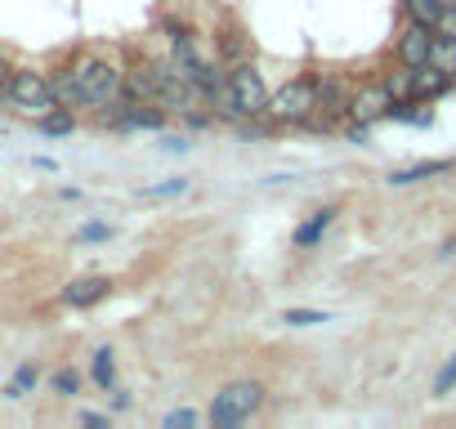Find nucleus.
I'll use <instances>...</instances> for the list:
<instances>
[{
    "instance_id": "nucleus-17",
    "label": "nucleus",
    "mask_w": 456,
    "mask_h": 429,
    "mask_svg": "<svg viewBox=\"0 0 456 429\" xmlns=\"http://www.w3.org/2000/svg\"><path fill=\"white\" fill-rule=\"evenodd\" d=\"M380 81H385V90H389V99H411V85H416V68H407V63H398V68H394V72H385Z\"/></svg>"
},
{
    "instance_id": "nucleus-10",
    "label": "nucleus",
    "mask_w": 456,
    "mask_h": 429,
    "mask_svg": "<svg viewBox=\"0 0 456 429\" xmlns=\"http://www.w3.org/2000/svg\"><path fill=\"white\" fill-rule=\"evenodd\" d=\"M452 81H456V77L438 72L434 63H420V68H416V85H411V99H416V103H434V99H443V94L452 90Z\"/></svg>"
},
{
    "instance_id": "nucleus-6",
    "label": "nucleus",
    "mask_w": 456,
    "mask_h": 429,
    "mask_svg": "<svg viewBox=\"0 0 456 429\" xmlns=\"http://www.w3.org/2000/svg\"><path fill=\"white\" fill-rule=\"evenodd\" d=\"M389 90H385V81H367V85H358V90H349V121H358V125H376V121H385L389 117Z\"/></svg>"
},
{
    "instance_id": "nucleus-24",
    "label": "nucleus",
    "mask_w": 456,
    "mask_h": 429,
    "mask_svg": "<svg viewBox=\"0 0 456 429\" xmlns=\"http://www.w3.org/2000/svg\"><path fill=\"white\" fill-rule=\"evenodd\" d=\"M179 425H197V411L179 407V411H170V416H166V429H179Z\"/></svg>"
},
{
    "instance_id": "nucleus-5",
    "label": "nucleus",
    "mask_w": 456,
    "mask_h": 429,
    "mask_svg": "<svg viewBox=\"0 0 456 429\" xmlns=\"http://www.w3.org/2000/svg\"><path fill=\"white\" fill-rule=\"evenodd\" d=\"M349 121V81L336 72H318V112L309 117L314 130H336Z\"/></svg>"
},
{
    "instance_id": "nucleus-16",
    "label": "nucleus",
    "mask_w": 456,
    "mask_h": 429,
    "mask_svg": "<svg viewBox=\"0 0 456 429\" xmlns=\"http://www.w3.org/2000/svg\"><path fill=\"white\" fill-rule=\"evenodd\" d=\"M429 63L447 77H456V36H438L434 32V45H429Z\"/></svg>"
},
{
    "instance_id": "nucleus-27",
    "label": "nucleus",
    "mask_w": 456,
    "mask_h": 429,
    "mask_svg": "<svg viewBox=\"0 0 456 429\" xmlns=\"http://www.w3.org/2000/svg\"><path fill=\"white\" fill-rule=\"evenodd\" d=\"M112 393H117V398H112V407H117V411H126V407H130V393H121V389H112Z\"/></svg>"
},
{
    "instance_id": "nucleus-4",
    "label": "nucleus",
    "mask_w": 456,
    "mask_h": 429,
    "mask_svg": "<svg viewBox=\"0 0 456 429\" xmlns=\"http://www.w3.org/2000/svg\"><path fill=\"white\" fill-rule=\"evenodd\" d=\"M5 103L14 108V112H23V117H45L50 108H59L54 103V90H50V72H37V68H14V77H10V90H5Z\"/></svg>"
},
{
    "instance_id": "nucleus-7",
    "label": "nucleus",
    "mask_w": 456,
    "mask_h": 429,
    "mask_svg": "<svg viewBox=\"0 0 456 429\" xmlns=\"http://www.w3.org/2000/svg\"><path fill=\"white\" fill-rule=\"evenodd\" d=\"M429 45H434V28L407 19V28H403L398 41H394V59L407 63V68H420V63H429Z\"/></svg>"
},
{
    "instance_id": "nucleus-28",
    "label": "nucleus",
    "mask_w": 456,
    "mask_h": 429,
    "mask_svg": "<svg viewBox=\"0 0 456 429\" xmlns=\"http://www.w3.org/2000/svg\"><path fill=\"white\" fill-rule=\"evenodd\" d=\"M81 420L86 425H108V416H99V411H81Z\"/></svg>"
},
{
    "instance_id": "nucleus-8",
    "label": "nucleus",
    "mask_w": 456,
    "mask_h": 429,
    "mask_svg": "<svg viewBox=\"0 0 456 429\" xmlns=\"http://www.w3.org/2000/svg\"><path fill=\"white\" fill-rule=\"evenodd\" d=\"M108 295H112V278H103V273H90V278H77L72 287H63V304H72V309H94Z\"/></svg>"
},
{
    "instance_id": "nucleus-14",
    "label": "nucleus",
    "mask_w": 456,
    "mask_h": 429,
    "mask_svg": "<svg viewBox=\"0 0 456 429\" xmlns=\"http://www.w3.org/2000/svg\"><path fill=\"white\" fill-rule=\"evenodd\" d=\"M90 376H94V384L108 393V389H117V358H112V349H99L94 358H90Z\"/></svg>"
},
{
    "instance_id": "nucleus-29",
    "label": "nucleus",
    "mask_w": 456,
    "mask_h": 429,
    "mask_svg": "<svg viewBox=\"0 0 456 429\" xmlns=\"http://www.w3.org/2000/svg\"><path fill=\"white\" fill-rule=\"evenodd\" d=\"M443 255H456V238H447V242H443Z\"/></svg>"
},
{
    "instance_id": "nucleus-3",
    "label": "nucleus",
    "mask_w": 456,
    "mask_h": 429,
    "mask_svg": "<svg viewBox=\"0 0 456 429\" xmlns=\"http://www.w3.org/2000/svg\"><path fill=\"white\" fill-rule=\"evenodd\" d=\"M228 94H233V108H238V125L269 117V85H265V77L256 72L251 59L228 63Z\"/></svg>"
},
{
    "instance_id": "nucleus-26",
    "label": "nucleus",
    "mask_w": 456,
    "mask_h": 429,
    "mask_svg": "<svg viewBox=\"0 0 456 429\" xmlns=\"http://www.w3.org/2000/svg\"><path fill=\"white\" fill-rule=\"evenodd\" d=\"M10 77H14V68L0 59V103H5V90H10Z\"/></svg>"
},
{
    "instance_id": "nucleus-12",
    "label": "nucleus",
    "mask_w": 456,
    "mask_h": 429,
    "mask_svg": "<svg viewBox=\"0 0 456 429\" xmlns=\"http://www.w3.org/2000/svg\"><path fill=\"white\" fill-rule=\"evenodd\" d=\"M447 170H452L447 157H443V161H416V166H407V170H394L389 183H394V188H407V183H420V179H434V174H447Z\"/></svg>"
},
{
    "instance_id": "nucleus-9",
    "label": "nucleus",
    "mask_w": 456,
    "mask_h": 429,
    "mask_svg": "<svg viewBox=\"0 0 456 429\" xmlns=\"http://www.w3.org/2000/svg\"><path fill=\"white\" fill-rule=\"evenodd\" d=\"M336 214H340L336 206H322V210H314L309 220H305V224L296 229V238H291V242H296V251H314V247H318V242L327 238V229L336 224Z\"/></svg>"
},
{
    "instance_id": "nucleus-11",
    "label": "nucleus",
    "mask_w": 456,
    "mask_h": 429,
    "mask_svg": "<svg viewBox=\"0 0 456 429\" xmlns=\"http://www.w3.org/2000/svg\"><path fill=\"white\" fill-rule=\"evenodd\" d=\"M121 99H139V103H157V81H152V63H130L126 68V94Z\"/></svg>"
},
{
    "instance_id": "nucleus-1",
    "label": "nucleus",
    "mask_w": 456,
    "mask_h": 429,
    "mask_svg": "<svg viewBox=\"0 0 456 429\" xmlns=\"http://www.w3.org/2000/svg\"><path fill=\"white\" fill-rule=\"evenodd\" d=\"M314 112H318V77H291L282 90L269 94L273 125H309Z\"/></svg>"
},
{
    "instance_id": "nucleus-25",
    "label": "nucleus",
    "mask_w": 456,
    "mask_h": 429,
    "mask_svg": "<svg viewBox=\"0 0 456 429\" xmlns=\"http://www.w3.org/2000/svg\"><path fill=\"white\" fill-rule=\"evenodd\" d=\"M161 148H166V152H183V148H188V139H183V134H166V139H161Z\"/></svg>"
},
{
    "instance_id": "nucleus-19",
    "label": "nucleus",
    "mask_w": 456,
    "mask_h": 429,
    "mask_svg": "<svg viewBox=\"0 0 456 429\" xmlns=\"http://www.w3.org/2000/svg\"><path fill=\"white\" fill-rule=\"evenodd\" d=\"M179 192H188V179H161V183H148V188H143V197H148V201L179 197Z\"/></svg>"
},
{
    "instance_id": "nucleus-2",
    "label": "nucleus",
    "mask_w": 456,
    "mask_h": 429,
    "mask_svg": "<svg viewBox=\"0 0 456 429\" xmlns=\"http://www.w3.org/2000/svg\"><path fill=\"white\" fill-rule=\"evenodd\" d=\"M265 407V384L260 380H233V384H224L210 402V425L228 429V425H242L251 420L256 411Z\"/></svg>"
},
{
    "instance_id": "nucleus-22",
    "label": "nucleus",
    "mask_w": 456,
    "mask_h": 429,
    "mask_svg": "<svg viewBox=\"0 0 456 429\" xmlns=\"http://www.w3.org/2000/svg\"><path fill=\"white\" fill-rule=\"evenodd\" d=\"M434 32H438V36H456V0H452V5H443V14H438Z\"/></svg>"
},
{
    "instance_id": "nucleus-18",
    "label": "nucleus",
    "mask_w": 456,
    "mask_h": 429,
    "mask_svg": "<svg viewBox=\"0 0 456 429\" xmlns=\"http://www.w3.org/2000/svg\"><path fill=\"white\" fill-rule=\"evenodd\" d=\"M50 389H54L59 398H77V393H81V371H72V367H59V371L50 376Z\"/></svg>"
},
{
    "instance_id": "nucleus-13",
    "label": "nucleus",
    "mask_w": 456,
    "mask_h": 429,
    "mask_svg": "<svg viewBox=\"0 0 456 429\" xmlns=\"http://www.w3.org/2000/svg\"><path fill=\"white\" fill-rule=\"evenodd\" d=\"M37 130L50 134V139H59V134H72L77 130V117H72V108H50L45 117H37Z\"/></svg>"
},
{
    "instance_id": "nucleus-20",
    "label": "nucleus",
    "mask_w": 456,
    "mask_h": 429,
    "mask_svg": "<svg viewBox=\"0 0 456 429\" xmlns=\"http://www.w3.org/2000/svg\"><path fill=\"white\" fill-rule=\"evenodd\" d=\"M282 322H291V327H318V322H327V313H318V309H287Z\"/></svg>"
},
{
    "instance_id": "nucleus-15",
    "label": "nucleus",
    "mask_w": 456,
    "mask_h": 429,
    "mask_svg": "<svg viewBox=\"0 0 456 429\" xmlns=\"http://www.w3.org/2000/svg\"><path fill=\"white\" fill-rule=\"evenodd\" d=\"M37 384H41V367H37V362H23V367L14 371V380L5 384V398H10V402H19V398H23V393H32Z\"/></svg>"
},
{
    "instance_id": "nucleus-23",
    "label": "nucleus",
    "mask_w": 456,
    "mask_h": 429,
    "mask_svg": "<svg viewBox=\"0 0 456 429\" xmlns=\"http://www.w3.org/2000/svg\"><path fill=\"white\" fill-rule=\"evenodd\" d=\"M108 238H112L108 224H86V229H77V242H108Z\"/></svg>"
},
{
    "instance_id": "nucleus-21",
    "label": "nucleus",
    "mask_w": 456,
    "mask_h": 429,
    "mask_svg": "<svg viewBox=\"0 0 456 429\" xmlns=\"http://www.w3.org/2000/svg\"><path fill=\"white\" fill-rule=\"evenodd\" d=\"M456 389V353L447 358V367L434 376V398H443V393H452Z\"/></svg>"
}]
</instances>
